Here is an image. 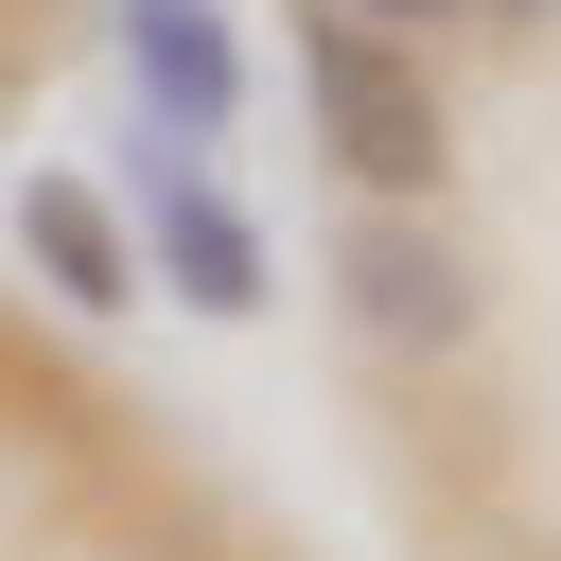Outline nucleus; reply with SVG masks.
Wrapping results in <instances>:
<instances>
[{
    "mask_svg": "<svg viewBox=\"0 0 561 561\" xmlns=\"http://www.w3.org/2000/svg\"><path fill=\"white\" fill-rule=\"evenodd\" d=\"M18 263H35L70 316H123V280H140V263H123V210H105L88 175H18Z\"/></svg>",
    "mask_w": 561,
    "mask_h": 561,
    "instance_id": "obj_4",
    "label": "nucleus"
},
{
    "mask_svg": "<svg viewBox=\"0 0 561 561\" xmlns=\"http://www.w3.org/2000/svg\"><path fill=\"white\" fill-rule=\"evenodd\" d=\"M333 298H351L386 351H456V333H473V263H456V228H438V210H403V193H368V210H351Z\"/></svg>",
    "mask_w": 561,
    "mask_h": 561,
    "instance_id": "obj_2",
    "label": "nucleus"
},
{
    "mask_svg": "<svg viewBox=\"0 0 561 561\" xmlns=\"http://www.w3.org/2000/svg\"><path fill=\"white\" fill-rule=\"evenodd\" d=\"M491 18H561V0H491Z\"/></svg>",
    "mask_w": 561,
    "mask_h": 561,
    "instance_id": "obj_7",
    "label": "nucleus"
},
{
    "mask_svg": "<svg viewBox=\"0 0 561 561\" xmlns=\"http://www.w3.org/2000/svg\"><path fill=\"white\" fill-rule=\"evenodd\" d=\"M298 88H316V140H333V175L351 193H403V210H438V175H456V105H438V70H421V35H386V18H298Z\"/></svg>",
    "mask_w": 561,
    "mask_h": 561,
    "instance_id": "obj_1",
    "label": "nucleus"
},
{
    "mask_svg": "<svg viewBox=\"0 0 561 561\" xmlns=\"http://www.w3.org/2000/svg\"><path fill=\"white\" fill-rule=\"evenodd\" d=\"M333 18H386V35H438L456 0H333Z\"/></svg>",
    "mask_w": 561,
    "mask_h": 561,
    "instance_id": "obj_6",
    "label": "nucleus"
},
{
    "mask_svg": "<svg viewBox=\"0 0 561 561\" xmlns=\"http://www.w3.org/2000/svg\"><path fill=\"white\" fill-rule=\"evenodd\" d=\"M158 280H175L193 316H263V228H245V210H228L193 158L158 175Z\"/></svg>",
    "mask_w": 561,
    "mask_h": 561,
    "instance_id": "obj_5",
    "label": "nucleus"
},
{
    "mask_svg": "<svg viewBox=\"0 0 561 561\" xmlns=\"http://www.w3.org/2000/svg\"><path fill=\"white\" fill-rule=\"evenodd\" d=\"M123 70H140V105L175 140H228V105H245V53H228L210 0H123Z\"/></svg>",
    "mask_w": 561,
    "mask_h": 561,
    "instance_id": "obj_3",
    "label": "nucleus"
}]
</instances>
